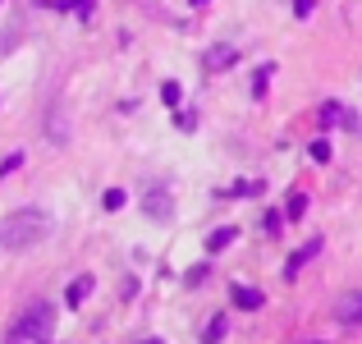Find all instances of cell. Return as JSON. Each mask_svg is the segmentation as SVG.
<instances>
[{
	"instance_id": "obj_4",
	"label": "cell",
	"mask_w": 362,
	"mask_h": 344,
	"mask_svg": "<svg viewBox=\"0 0 362 344\" xmlns=\"http://www.w3.org/2000/svg\"><path fill=\"white\" fill-rule=\"evenodd\" d=\"M335 317L344 321V326H362V289H358V294H344V299H339Z\"/></svg>"
},
{
	"instance_id": "obj_1",
	"label": "cell",
	"mask_w": 362,
	"mask_h": 344,
	"mask_svg": "<svg viewBox=\"0 0 362 344\" xmlns=\"http://www.w3.org/2000/svg\"><path fill=\"white\" fill-rule=\"evenodd\" d=\"M51 234V216L37 212V207H23V212L0 216V253H23V248H37Z\"/></svg>"
},
{
	"instance_id": "obj_20",
	"label": "cell",
	"mask_w": 362,
	"mask_h": 344,
	"mask_svg": "<svg viewBox=\"0 0 362 344\" xmlns=\"http://www.w3.org/2000/svg\"><path fill=\"white\" fill-rule=\"evenodd\" d=\"M188 5H197V9H202V5H211V0H188Z\"/></svg>"
},
{
	"instance_id": "obj_5",
	"label": "cell",
	"mask_w": 362,
	"mask_h": 344,
	"mask_svg": "<svg viewBox=\"0 0 362 344\" xmlns=\"http://www.w3.org/2000/svg\"><path fill=\"white\" fill-rule=\"evenodd\" d=\"M321 248H326V243H321V239H308V243H303V248H298V253H293V257H289V266H284V275H298V271H303V266H308V262H312V257H317V253H321Z\"/></svg>"
},
{
	"instance_id": "obj_16",
	"label": "cell",
	"mask_w": 362,
	"mask_h": 344,
	"mask_svg": "<svg viewBox=\"0 0 362 344\" xmlns=\"http://www.w3.org/2000/svg\"><path fill=\"white\" fill-rule=\"evenodd\" d=\"M312 161H321V166L330 161V142H326V138H317V142H312Z\"/></svg>"
},
{
	"instance_id": "obj_2",
	"label": "cell",
	"mask_w": 362,
	"mask_h": 344,
	"mask_svg": "<svg viewBox=\"0 0 362 344\" xmlns=\"http://www.w3.org/2000/svg\"><path fill=\"white\" fill-rule=\"evenodd\" d=\"M51 331H55V308H51V303H33V308L9 326L5 344H46Z\"/></svg>"
},
{
	"instance_id": "obj_11",
	"label": "cell",
	"mask_w": 362,
	"mask_h": 344,
	"mask_svg": "<svg viewBox=\"0 0 362 344\" xmlns=\"http://www.w3.org/2000/svg\"><path fill=\"white\" fill-rule=\"evenodd\" d=\"M46 133H51V142H64V138H69V120H60V106L51 110V129H46Z\"/></svg>"
},
{
	"instance_id": "obj_21",
	"label": "cell",
	"mask_w": 362,
	"mask_h": 344,
	"mask_svg": "<svg viewBox=\"0 0 362 344\" xmlns=\"http://www.w3.org/2000/svg\"><path fill=\"white\" fill-rule=\"evenodd\" d=\"M142 344H165V340H142Z\"/></svg>"
},
{
	"instance_id": "obj_6",
	"label": "cell",
	"mask_w": 362,
	"mask_h": 344,
	"mask_svg": "<svg viewBox=\"0 0 362 344\" xmlns=\"http://www.w3.org/2000/svg\"><path fill=\"white\" fill-rule=\"evenodd\" d=\"M234 46H216V51H206V74H221V69H230L234 64Z\"/></svg>"
},
{
	"instance_id": "obj_19",
	"label": "cell",
	"mask_w": 362,
	"mask_h": 344,
	"mask_svg": "<svg viewBox=\"0 0 362 344\" xmlns=\"http://www.w3.org/2000/svg\"><path fill=\"white\" fill-rule=\"evenodd\" d=\"M312 9H317V0H293V14H298V18H308Z\"/></svg>"
},
{
	"instance_id": "obj_18",
	"label": "cell",
	"mask_w": 362,
	"mask_h": 344,
	"mask_svg": "<svg viewBox=\"0 0 362 344\" xmlns=\"http://www.w3.org/2000/svg\"><path fill=\"white\" fill-rule=\"evenodd\" d=\"M119 207H124V188H110L106 193V212H119Z\"/></svg>"
},
{
	"instance_id": "obj_9",
	"label": "cell",
	"mask_w": 362,
	"mask_h": 344,
	"mask_svg": "<svg viewBox=\"0 0 362 344\" xmlns=\"http://www.w3.org/2000/svg\"><path fill=\"white\" fill-rule=\"evenodd\" d=\"M225 331H230V326H225V317H211V321L202 326V336H197V340H202V344H221Z\"/></svg>"
},
{
	"instance_id": "obj_12",
	"label": "cell",
	"mask_w": 362,
	"mask_h": 344,
	"mask_svg": "<svg viewBox=\"0 0 362 344\" xmlns=\"http://www.w3.org/2000/svg\"><path fill=\"white\" fill-rule=\"evenodd\" d=\"M257 193H262V179H243V184L230 188V197H257Z\"/></svg>"
},
{
	"instance_id": "obj_3",
	"label": "cell",
	"mask_w": 362,
	"mask_h": 344,
	"mask_svg": "<svg viewBox=\"0 0 362 344\" xmlns=\"http://www.w3.org/2000/svg\"><path fill=\"white\" fill-rule=\"evenodd\" d=\"M142 212H147L151 221H170V216H175V197H170V188L151 184L147 193H142Z\"/></svg>"
},
{
	"instance_id": "obj_7",
	"label": "cell",
	"mask_w": 362,
	"mask_h": 344,
	"mask_svg": "<svg viewBox=\"0 0 362 344\" xmlns=\"http://www.w3.org/2000/svg\"><path fill=\"white\" fill-rule=\"evenodd\" d=\"M92 285H97L92 275H78V280L69 285V294H64V303H69V308H83V299L92 294Z\"/></svg>"
},
{
	"instance_id": "obj_13",
	"label": "cell",
	"mask_w": 362,
	"mask_h": 344,
	"mask_svg": "<svg viewBox=\"0 0 362 344\" xmlns=\"http://www.w3.org/2000/svg\"><path fill=\"white\" fill-rule=\"evenodd\" d=\"M160 101H165V106L175 110L179 101H184V92H179V83H160Z\"/></svg>"
},
{
	"instance_id": "obj_8",
	"label": "cell",
	"mask_w": 362,
	"mask_h": 344,
	"mask_svg": "<svg viewBox=\"0 0 362 344\" xmlns=\"http://www.w3.org/2000/svg\"><path fill=\"white\" fill-rule=\"evenodd\" d=\"M234 239H239V229H234V225H221L211 239H206V253H225V248H230Z\"/></svg>"
},
{
	"instance_id": "obj_14",
	"label": "cell",
	"mask_w": 362,
	"mask_h": 344,
	"mask_svg": "<svg viewBox=\"0 0 362 344\" xmlns=\"http://www.w3.org/2000/svg\"><path fill=\"white\" fill-rule=\"evenodd\" d=\"M344 120V106H339V101H326V106H321V124H339Z\"/></svg>"
},
{
	"instance_id": "obj_17",
	"label": "cell",
	"mask_w": 362,
	"mask_h": 344,
	"mask_svg": "<svg viewBox=\"0 0 362 344\" xmlns=\"http://www.w3.org/2000/svg\"><path fill=\"white\" fill-rule=\"evenodd\" d=\"M303 212H308V197H303V193H293V197H289V221H298Z\"/></svg>"
},
{
	"instance_id": "obj_10",
	"label": "cell",
	"mask_w": 362,
	"mask_h": 344,
	"mask_svg": "<svg viewBox=\"0 0 362 344\" xmlns=\"http://www.w3.org/2000/svg\"><path fill=\"white\" fill-rule=\"evenodd\" d=\"M234 303H239V308H262V289H247V285H234Z\"/></svg>"
},
{
	"instance_id": "obj_15",
	"label": "cell",
	"mask_w": 362,
	"mask_h": 344,
	"mask_svg": "<svg viewBox=\"0 0 362 344\" xmlns=\"http://www.w3.org/2000/svg\"><path fill=\"white\" fill-rule=\"evenodd\" d=\"M18 166H23V151H14V156H5V161H0V179H5V175H14Z\"/></svg>"
}]
</instances>
